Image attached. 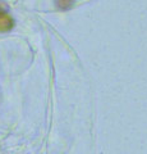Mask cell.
I'll use <instances>...</instances> for the list:
<instances>
[{"label": "cell", "instance_id": "6da1fadb", "mask_svg": "<svg viewBox=\"0 0 147 154\" xmlns=\"http://www.w3.org/2000/svg\"><path fill=\"white\" fill-rule=\"evenodd\" d=\"M13 26H14V21L8 14V12H0V32H7L12 30Z\"/></svg>", "mask_w": 147, "mask_h": 154}, {"label": "cell", "instance_id": "7a4b0ae2", "mask_svg": "<svg viewBox=\"0 0 147 154\" xmlns=\"http://www.w3.org/2000/svg\"><path fill=\"white\" fill-rule=\"evenodd\" d=\"M75 0H56V5L60 9H68L73 5V3Z\"/></svg>", "mask_w": 147, "mask_h": 154}, {"label": "cell", "instance_id": "3957f363", "mask_svg": "<svg viewBox=\"0 0 147 154\" xmlns=\"http://www.w3.org/2000/svg\"><path fill=\"white\" fill-rule=\"evenodd\" d=\"M0 12H7V5L0 2Z\"/></svg>", "mask_w": 147, "mask_h": 154}]
</instances>
